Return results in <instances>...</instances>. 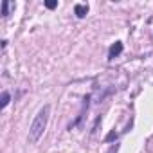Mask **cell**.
<instances>
[{
  "label": "cell",
  "instance_id": "obj_3",
  "mask_svg": "<svg viewBox=\"0 0 153 153\" xmlns=\"http://www.w3.org/2000/svg\"><path fill=\"white\" fill-rule=\"evenodd\" d=\"M74 13H76L78 18H85L88 15V6L87 4H76L74 6Z\"/></svg>",
  "mask_w": 153,
  "mask_h": 153
},
{
  "label": "cell",
  "instance_id": "obj_2",
  "mask_svg": "<svg viewBox=\"0 0 153 153\" xmlns=\"http://www.w3.org/2000/svg\"><path fill=\"white\" fill-rule=\"evenodd\" d=\"M123 49H124V47H123V43H121V42L112 43V45H110V49H108V59H110V61H112V59H115V58L123 52Z\"/></svg>",
  "mask_w": 153,
  "mask_h": 153
},
{
  "label": "cell",
  "instance_id": "obj_6",
  "mask_svg": "<svg viewBox=\"0 0 153 153\" xmlns=\"http://www.w3.org/2000/svg\"><path fill=\"white\" fill-rule=\"evenodd\" d=\"M45 7H47V9H56V7H58V0H47V2H45Z\"/></svg>",
  "mask_w": 153,
  "mask_h": 153
},
{
  "label": "cell",
  "instance_id": "obj_1",
  "mask_svg": "<svg viewBox=\"0 0 153 153\" xmlns=\"http://www.w3.org/2000/svg\"><path fill=\"white\" fill-rule=\"evenodd\" d=\"M49 115H51V105H43L40 108V112L36 114L34 121L31 123L29 126V142L34 144L40 140V137L43 135L45 128H47V123H49Z\"/></svg>",
  "mask_w": 153,
  "mask_h": 153
},
{
  "label": "cell",
  "instance_id": "obj_4",
  "mask_svg": "<svg viewBox=\"0 0 153 153\" xmlns=\"http://www.w3.org/2000/svg\"><path fill=\"white\" fill-rule=\"evenodd\" d=\"M9 103H11V94H9L7 90H4V92H2V101H0V108L4 110Z\"/></svg>",
  "mask_w": 153,
  "mask_h": 153
},
{
  "label": "cell",
  "instance_id": "obj_7",
  "mask_svg": "<svg viewBox=\"0 0 153 153\" xmlns=\"http://www.w3.org/2000/svg\"><path fill=\"white\" fill-rule=\"evenodd\" d=\"M117 139V133H115V130H112L106 137H105V142H112V140H115Z\"/></svg>",
  "mask_w": 153,
  "mask_h": 153
},
{
  "label": "cell",
  "instance_id": "obj_5",
  "mask_svg": "<svg viewBox=\"0 0 153 153\" xmlns=\"http://www.w3.org/2000/svg\"><path fill=\"white\" fill-rule=\"evenodd\" d=\"M9 15V2L7 0H2V18H6Z\"/></svg>",
  "mask_w": 153,
  "mask_h": 153
},
{
  "label": "cell",
  "instance_id": "obj_8",
  "mask_svg": "<svg viewBox=\"0 0 153 153\" xmlns=\"http://www.w3.org/2000/svg\"><path fill=\"white\" fill-rule=\"evenodd\" d=\"M99 123H101V115L96 119V123H94V126H92V130H90V133H96L97 131V126H99Z\"/></svg>",
  "mask_w": 153,
  "mask_h": 153
}]
</instances>
